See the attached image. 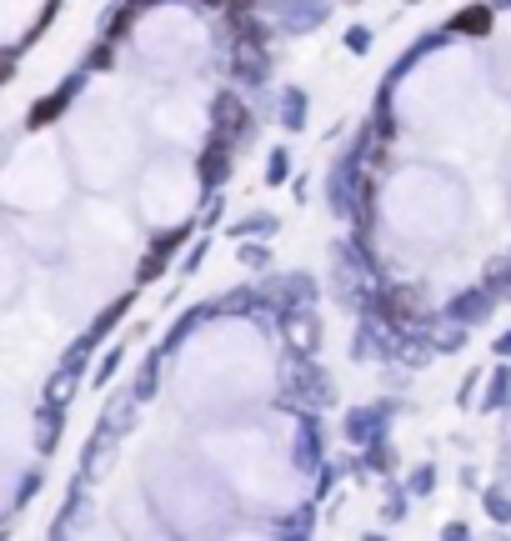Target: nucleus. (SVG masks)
I'll return each instance as SVG.
<instances>
[{
  "instance_id": "nucleus-14",
  "label": "nucleus",
  "mask_w": 511,
  "mask_h": 541,
  "mask_svg": "<svg viewBox=\"0 0 511 541\" xmlns=\"http://www.w3.org/2000/svg\"><path fill=\"white\" fill-rule=\"evenodd\" d=\"M161 361H166L161 351H151V356L141 361V376H136V391H131L136 401H151V396H156V381H161Z\"/></svg>"
},
{
  "instance_id": "nucleus-27",
  "label": "nucleus",
  "mask_w": 511,
  "mask_h": 541,
  "mask_svg": "<svg viewBox=\"0 0 511 541\" xmlns=\"http://www.w3.org/2000/svg\"><path fill=\"white\" fill-rule=\"evenodd\" d=\"M411 491H416V496H421V491H431V466H421V471L411 476Z\"/></svg>"
},
{
  "instance_id": "nucleus-12",
  "label": "nucleus",
  "mask_w": 511,
  "mask_h": 541,
  "mask_svg": "<svg viewBox=\"0 0 511 541\" xmlns=\"http://www.w3.org/2000/svg\"><path fill=\"white\" fill-rule=\"evenodd\" d=\"M446 31H461V36H486L491 31V11L486 6H466V11H456L451 16V26Z\"/></svg>"
},
{
  "instance_id": "nucleus-5",
  "label": "nucleus",
  "mask_w": 511,
  "mask_h": 541,
  "mask_svg": "<svg viewBox=\"0 0 511 541\" xmlns=\"http://www.w3.org/2000/svg\"><path fill=\"white\" fill-rule=\"evenodd\" d=\"M386 416H391V406H386V401H381V406H356V411L346 416V436H351L356 446H366V441H376V436H381Z\"/></svg>"
},
{
  "instance_id": "nucleus-3",
  "label": "nucleus",
  "mask_w": 511,
  "mask_h": 541,
  "mask_svg": "<svg viewBox=\"0 0 511 541\" xmlns=\"http://www.w3.org/2000/svg\"><path fill=\"white\" fill-rule=\"evenodd\" d=\"M311 296H316V281H311V276H276V281L261 291V306L276 311V316H286V311H301Z\"/></svg>"
},
{
  "instance_id": "nucleus-8",
  "label": "nucleus",
  "mask_w": 511,
  "mask_h": 541,
  "mask_svg": "<svg viewBox=\"0 0 511 541\" xmlns=\"http://www.w3.org/2000/svg\"><path fill=\"white\" fill-rule=\"evenodd\" d=\"M321 461H326V456H321V431H316V421L306 416L301 431H296V466H301V471H316Z\"/></svg>"
},
{
  "instance_id": "nucleus-26",
  "label": "nucleus",
  "mask_w": 511,
  "mask_h": 541,
  "mask_svg": "<svg viewBox=\"0 0 511 541\" xmlns=\"http://www.w3.org/2000/svg\"><path fill=\"white\" fill-rule=\"evenodd\" d=\"M201 261H206V241H201V246H191V256H186V266H181V271L191 276V271H201Z\"/></svg>"
},
{
  "instance_id": "nucleus-9",
  "label": "nucleus",
  "mask_w": 511,
  "mask_h": 541,
  "mask_svg": "<svg viewBox=\"0 0 511 541\" xmlns=\"http://www.w3.org/2000/svg\"><path fill=\"white\" fill-rule=\"evenodd\" d=\"M181 241H186V231H171V236H161V241L151 246V256L141 261V271H136V281H141V286H146V281H156V276H161V266H166V256H171V251H176Z\"/></svg>"
},
{
  "instance_id": "nucleus-18",
  "label": "nucleus",
  "mask_w": 511,
  "mask_h": 541,
  "mask_svg": "<svg viewBox=\"0 0 511 541\" xmlns=\"http://www.w3.org/2000/svg\"><path fill=\"white\" fill-rule=\"evenodd\" d=\"M431 46H441V36H426L421 46H411V51H406V56H401V61L391 66V81H401V76H406V71H411V66H416V61H421V56L431 51Z\"/></svg>"
},
{
  "instance_id": "nucleus-30",
  "label": "nucleus",
  "mask_w": 511,
  "mask_h": 541,
  "mask_svg": "<svg viewBox=\"0 0 511 541\" xmlns=\"http://www.w3.org/2000/svg\"><path fill=\"white\" fill-rule=\"evenodd\" d=\"M201 6H226V0H201Z\"/></svg>"
},
{
  "instance_id": "nucleus-29",
  "label": "nucleus",
  "mask_w": 511,
  "mask_h": 541,
  "mask_svg": "<svg viewBox=\"0 0 511 541\" xmlns=\"http://www.w3.org/2000/svg\"><path fill=\"white\" fill-rule=\"evenodd\" d=\"M496 351H501V356H511V331H506V336L496 341Z\"/></svg>"
},
{
  "instance_id": "nucleus-19",
  "label": "nucleus",
  "mask_w": 511,
  "mask_h": 541,
  "mask_svg": "<svg viewBox=\"0 0 511 541\" xmlns=\"http://www.w3.org/2000/svg\"><path fill=\"white\" fill-rule=\"evenodd\" d=\"M356 356H381V331H376L371 321L356 331Z\"/></svg>"
},
{
  "instance_id": "nucleus-4",
  "label": "nucleus",
  "mask_w": 511,
  "mask_h": 541,
  "mask_svg": "<svg viewBox=\"0 0 511 541\" xmlns=\"http://www.w3.org/2000/svg\"><path fill=\"white\" fill-rule=\"evenodd\" d=\"M236 81L241 86H266L271 81V56H266V46L261 41H236Z\"/></svg>"
},
{
  "instance_id": "nucleus-17",
  "label": "nucleus",
  "mask_w": 511,
  "mask_h": 541,
  "mask_svg": "<svg viewBox=\"0 0 511 541\" xmlns=\"http://www.w3.org/2000/svg\"><path fill=\"white\" fill-rule=\"evenodd\" d=\"M311 521H316V501L296 506V516H291V521H281L276 531H281V536H306V531H311Z\"/></svg>"
},
{
  "instance_id": "nucleus-16",
  "label": "nucleus",
  "mask_w": 511,
  "mask_h": 541,
  "mask_svg": "<svg viewBox=\"0 0 511 541\" xmlns=\"http://www.w3.org/2000/svg\"><path fill=\"white\" fill-rule=\"evenodd\" d=\"M446 316H451V321H476V316H486V296H481V291H466V296H456V301L446 306Z\"/></svg>"
},
{
  "instance_id": "nucleus-20",
  "label": "nucleus",
  "mask_w": 511,
  "mask_h": 541,
  "mask_svg": "<svg viewBox=\"0 0 511 541\" xmlns=\"http://www.w3.org/2000/svg\"><path fill=\"white\" fill-rule=\"evenodd\" d=\"M281 181H291V156L286 151H276L271 166H266V186H281Z\"/></svg>"
},
{
  "instance_id": "nucleus-13",
  "label": "nucleus",
  "mask_w": 511,
  "mask_h": 541,
  "mask_svg": "<svg viewBox=\"0 0 511 541\" xmlns=\"http://www.w3.org/2000/svg\"><path fill=\"white\" fill-rule=\"evenodd\" d=\"M81 381V371L76 366H61L56 376H51V386H46V396H41V406H61L66 411V401H71V386Z\"/></svg>"
},
{
  "instance_id": "nucleus-7",
  "label": "nucleus",
  "mask_w": 511,
  "mask_h": 541,
  "mask_svg": "<svg viewBox=\"0 0 511 541\" xmlns=\"http://www.w3.org/2000/svg\"><path fill=\"white\" fill-rule=\"evenodd\" d=\"M211 316H221V311H216V301H211V306H191V311H186V316H181V321H176V326L166 331V341H161L156 351H161V356H171V351H181V341H186V336H191L196 326H206Z\"/></svg>"
},
{
  "instance_id": "nucleus-2",
  "label": "nucleus",
  "mask_w": 511,
  "mask_h": 541,
  "mask_svg": "<svg viewBox=\"0 0 511 541\" xmlns=\"http://www.w3.org/2000/svg\"><path fill=\"white\" fill-rule=\"evenodd\" d=\"M261 6L281 21V31H291V36H301V31H316L326 16H331V6L326 0H261Z\"/></svg>"
},
{
  "instance_id": "nucleus-15",
  "label": "nucleus",
  "mask_w": 511,
  "mask_h": 541,
  "mask_svg": "<svg viewBox=\"0 0 511 541\" xmlns=\"http://www.w3.org/2000/svg\"><path fill=\"white\" fill-rule=\"evenodd\" d=\"M36 441H41V456L56 451V441H61V406H41V431H36Z\"/></svg>"
},
{
  "instance_id": "nucleus-24",
  "label": "nucleus",
  "mask_w": 511,
  "mask_h": 541,
  "mask_svg": "<svg viewBox=\"0 0 511 541\" xmlns=\"http://www.w3.org/2000/svg\"><path fill=\"white\" fill-rule=\"evenodd\" d=\"M346 51H371V31H361V26H356V31L346 36Z\"/></svg>"
},
{
  "instance_id": "nucleus-10",
  "label": "nucleus",
  "mask_w": 511,
  "mask_h": 541,
  "mask_svg": "<svg viewBox=\"0 0 511 541\" xmlns=\"http://www.w3.org/2000/svg\"><path fill=\"white\" fill-rule=\"evenodd\" d=\"M281 231V221L271 216V211H256V216H241L236 226H231V236L236 241H266V236H276Z\"/></svg>"
},
{
  "instance_id": "nucleus-21",
  "label": "nucleus",
  "mask_w": 511,
  "mask_h": 541,
  "mask_svg": "<svg viewBox=\"0 0 511 541\" xmlns=\"http://www.w3.org/2000/svg\"><path fill=\"white\" fill-rule=\"evenodd\" d=\"M241 266H251V271H261V266H271V256H266V246H251V241H241Z\"/></svg>"
},
{
  "instance_id": "nucleus-6",
  "label": "nucleus",
  "mask_w": 511,
  "mask_h": 541,
  "mask_svg": "<svg viewBox=\"0 0 511 541\" xmlns=\"http://www.w3.org/2000/svg\"><path fill=\"white\" fill-rule=\"evenodd\" d=\"M226 176H231V146L211 136V141H206V151H201V186H206V191H216Z\"/></svg>"
},
{
  "instance_id": "nucleus-28",
  "label": "nucleus",
  "mask_w": 511,
  "mask_h": 541,
  "mask_svg": "<svg viewBox=\"0 0 511 541\" xmlns=\"http://www.w3.org/2000/svg\"><path fill=\"white\" fill-rule=\"evenodd\" d=\"M131 11H146V6H161V0H126Z\"/></svg>"
},
{
  "instance_id": "nucleus-25",
  "label": "nucleus",
  "mask_w": 511,
  "mask_h": 541,
  "mask_svg": "<svg viewBox=\"0 0 511 541\" xmlns=\"http://www.w3.org/2000/svg\"><path fill=\"white\" fill-rule=\"evenodd\" d=\"M16 76V51H0V86Z\"/></svg>"
},
{
  "instance_id": "nucleus-23",
  "label": "nucleus",
  "mask_w": 511,
  "mask_h": 541,
  "mask_svg": "<svg viewBox=\"0 0 511 541\" xmlns=\"http://www.w3.org/2000/svg\"><path fill=\"white\" fill-rule=\"evenodd\" d=\"M116 366H121V346H116V351H111V356H106V361H101V371H96V381H101V386H106V381H111V376H116Z\"/></svg>"
},
{
  "instance_id": "nucleus-22",
  "label": "nucleus",
  "mask_w": 511,
  "mask_h": 541,
  "mask_svg": "<svg viewBox=\"0 0 511 541\" xmlns=\"http://www.w3.org/2000/svg\"><path fill=\"white\" fill-rule=\"evenodd\" d=\"M111 61H116V56H111V41H106V46H96V51H91V56H86L81 66H86V71H106Z\"/></svg>"
},
{
  "instance_id": "nucleus-11",
  "label": "nucleus",
  "mask_w": 511,
  "mask_h": 541,
  "mask_svg": "<svg viewBox=\"0 0 511 541\" xmlns=\"http://www.w3.org/2000/svg\"><path fill=\"white\" fill-rule=\"evenodd\" d=\"M276 116H281L286 131H301L306 126V91L301 86H281V111Z\"/></svg>"
},
{
  "instance_id": "nucleus-1",
  "label": "nucleus",
  "mask_w": 511,
  "mask_h": 541,
  "mask_svg": "<svg viewBox=\"0 0 511 541\" xmlns=\"http://www.w3.org/2000/svg\"><path fill=\"white\" fill-rule=\"evenodd\" d=\"M86 76H91L86 66H81V71H71V76H66V81H61V86H56L51 96H41V101L31 106V116H26V126H31V131H41V126H51V121H61V116H66V106H71V101H76V96L86 91Z\"/></svg>"
}]
</instances>
